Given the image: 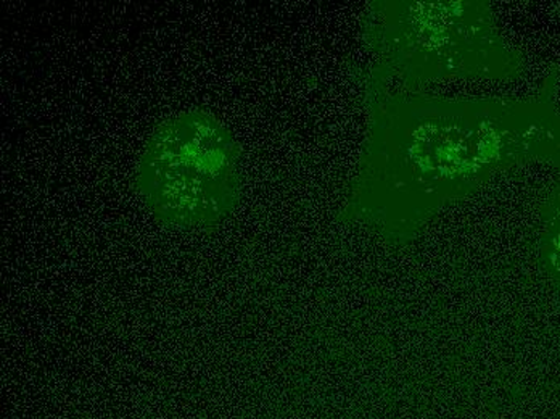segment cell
<instances>
[{
  "mask_svg": "<svg viewBox=\"0 0 560 419\" xmlns=\"http://www.w3.org/2000/svg\"><path fill=\"white\" fill-rule=\"evenodd\" d=\"M541 252L549 267L560 276V194L546 211L542 224Z\"/></svg>",
  "mask_w": 560,
  "mask_h": 419,
  "instance_id": "3",
  "label": "cell"
},
{
  "mask_svg": "<svg viewBox=\"0 0 560 419\" xmlns=\"http://www.w3.org/2000/svg\"><path fill=\"white\" fill-rule=\"evenodd\" d=\"M135 184L159 223L183 231L214 230L238 203L241 148L229 126L210 112H179L150 132Z\"/></svg>",
  "mask_w": 560,
  "mask_h": 419,
  "instance_id": "2",
  "label": "cell"
},
{
  "mask_svg": "<svg viewBox=\"0 0 560 419\" xmlns=\"http://www.w3.org/2000/svg\"><path fill=\"white\" fill-rule=\"evenodd\" d=\"M415 114L411 136L393 132V163L409 165L429 202L460 196L521 160H560V118L541 105H430Z\"/></svg>",
  "mask_w": 560,
  "mask_h": 419,
  "instance_id": "1",
  "label": "cell"
}]
</instances>
